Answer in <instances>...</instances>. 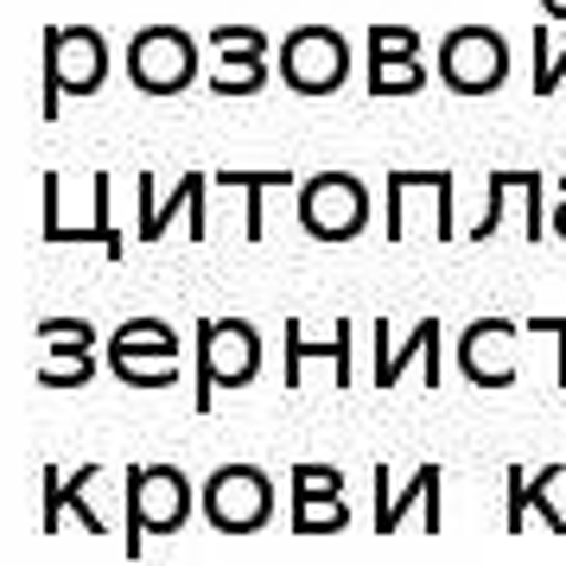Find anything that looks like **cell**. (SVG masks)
I'll return each mask as SVG.
<instances>
[{
  "mask_svg": "<svg viewBox=\"0 0 566 566\" xmlns=\"http://www.w3.org/2000/svg\"><path fill=\"white\" fill-rule=\"evenodd\" d=\"M268 71H274V57H268V32L261 27L235 20V27L210 32V90L217 96H261Z\"/></svg>",
  "mask_w": 566,
  "mask_h": 566,
  "instance_id": "13",
  "label": "cell"
},
{
  "mask_svg": "<svg viewBox=\"0 0 566 566\" xmlns=\"http://www.w3.org/2000/svg\"><path fill=\"white\" fill-rule=\"evenodd\" d=\"M274 510H281V484L268 478V464L230 459L198 484V515L217 535H261L274 522Z\"/></svg>",
  "mask_w": 566,
  "mask_h": 566,
  "instance_id": "3",
  "label": "cell"
},
{
  "mask_svg": "<svg viewBox=\"0 0 566 566\" xmlns=\"http://www.w3.org/2000/svg\"><path fill=\"white\" fill-rule=\"evenodd\" d=\"M452 363L471 388H510L522 376V325L515 318H471L459 337H452Z\"/></svg>",
  "mask_w": 566,
  "mask_h": 566,
  "instance_id": "10",
  "label": "cell"
},
{
  "mask_svg": "<svg viewBox=\"0 0 566 566\" xmlns=\"http://www.w3.org/2000/svg\"><path fill=\"white\" fill-rule=\"evenodd\" d=\"M286 496H293V535L312 541V535H337L350 528V503H344V471L337 464H312L300 459L286 471Z\"/></svg>",
  "mask_w": 566,
  "mask_h": 566,
  "instance_id": "12",
  "label": "cell"
},
{
  "mask_svg": "<svg viewBox=\"0 0 566 566\" xmlns=\"http://www.w3.org/2000/svg\"><path fill=\"white\" fill-rule=\"evenodd\" d=\"M510 496H503V528L510 535H522L528 528V515H541V528L547 535H566V510L554 503V490L566 484V464H541V471H522V464H510Z\"/></svg>",
  "mask_w": 566,
  "mask_h": 566,
  "instance_id": "19",
  "label": "cell"
},
{
  "mask_svg": "<svg viewBox=\"0 0 566 566\" xmlns=\"http://www.w3.org/2000/svg\"><path fill=\"white\" fill-rule=\"evenodd\" d=\"M274 77L293 96H337L350 83V39L337 27H293L274 52Z\"/></svg>",
  "mask_w": 566,
  "mask_h": 566,
  "instance_id": "7",
  "label": "cell"
},
{
  "mask_svg": "<svg viewBox=\"0 0 566 566\" xmlns=\"http://www.w3.org/2000/svg\"><path fill=\"white\" fill-rule=\"evenodd\" d=\"M535 96H554L566 90V45L554 27H535V83H528Z\"/></svg>",
  "mask_w": 566,
  "mask_h": 566,
  "instance_id": "21",
  "label": "cell"
},
{
  "mask_svg": "<svg viewBox=\"0 0 566 566\" xmlns=\"http://www.w3.org/2000/svg\"><path fill=\"white\" fill-rule=\"evenodd\" d=\"M179 357H185V337L154 312L122 318L108 332V376L128 388H172L179 382Z\"/></svg>",
  "mask_w": 566,
  "mask_h": 566,
  "instance_id": "4",
  "label": "cell"
},
{
  "mask_svg": "<svg viewBox=\"0 0 566 566\" xmlns=\"http://www.w3.org/2000/svg\"><path fill=\"white\" fill-rule=\"evenodd\" d=\"M45 484V503H39V535H57V515L71 510L90 528V535H108V510L96 503V484H103V464H77L71 478H57V464L39 471Z\"/></svg>",
  "mask_w": 566,
  "mask_h": 566,
  "instance_id": "17",
  "label": "cell"
},
{
  "mask_svg": "<svg viewBox=\"0 0 566 566\" xmlns=\"http://www.w3.org/2000/svg\"><path fill=\"white\" fill-rule=\"evenodd\" d=\"M108 83V39L96 27H45V103L39 115L57 122L64 96H96Z\"/></svg>",
  "mask_w": 566,
  "mask_h": 566,
  "instance_id": "5",
  "label": "cell"
},
{
  "mask_svg": "<svg viewBox=\"0 0 566 566\" xmlns=\"http://www.w3.org/2000/svg\"><path fill=\"white\" fill-rule=\"evenodd\" d=\"M439 83L452 96H490L510 77V39L496 27H452L439 39Z\"/></svg>",
  "mask_w": 566,
  "mask_h": 566,
  "instance_id": "9",
  "label": "cell"
},
{
  "mask_svg": "<svg viewBox=\"0 0 566 566\" xmlns=\"http://www.w3.org/2000/svg\"><path fill=\"white\" fill-rule=\"evenodd\" d=\"M439 337H446V325H439V318H420L408 337H395V325H388V318H376V325H369L376 388H401V376H408L413 363H420V382L439 388Z\"/></svg>",
  "mask_w": 566,
  "mask_h": 566,
  "instance_id": "15",
  "label": "cell"
},
{
  "mask_svg": "<svg viewBox=\"0 0 566 566\" xmlns=\"http://www.w3.org/2000/svg\"><path fill=\"white\" fill-rule=\"evenodd\" d=\"M300 230L312 242H357L369 230V185L357 172H312V179H300Z\"/></svg>",
  "mask_w": 566,
  "mask_h": 566,
  "instance_id": "8",
  "label": "cell"
},
{
  "mask_svg": "<svg viewBox=\"0 0 566 566\" xmlns=\"http://www.w3.org/2000/svg\"><path fill=\"white\" fill-rule=\"evenodd\" d=\"M547 230H554V235H566V179H560V205L547 210Z\"/></svg>",
  "mask_w": 566,
  "mask_h": 566,
  "instance_id": "26",
  "label": "cell"
},
{
  "mask_svg": "<svg viewBox=\"0 0 566 566\" xmlns=\"http://www.w3.org/2000/svg\"><path fill=\"white\" fill-rule=\"evenodd\" d=\"M210 185H235L242 198H249V242H261V191L268 185H293V172H210Z\"/></svg>",
  "mask_w": 566,
  "mask_h": 566,
  "instance_id": "22",
  "label": "cell"
},
{
  "mask_svg": "<svg viewBox=\"0 0 566 566\" xmlns=\"http://www.w3.org/2000/svg\"><path fill=\"white\" fill-rule=\"evenodd\" d=\"M439 484H446V471H439L433 459L413 464L401 484H395V471H388V464H376V515H369V528H376V535H401L413 515H420V528H427V535H439V528H446Z\"/></svg>",
  "mask_w": 566,
  "mask_h": 566,
  "instance_id": "11",
  "label": "cell"
},
{
  "mask_svg": "<svg viewBox=\"0 0 566 566\" xmlns=\"http://www.w3.org/2000/svg\"><path fill=\"white\" fill-rule=\"evenodd\" d=\"M510 185H515V172H490V205H484V217H478V223H471V235H464V242H490V235L503 230V210H510Z\"/></svg>",
  "mask_w": 566,
  "mask_h": 566,
  "instance_id": "23",
  "label": "cell"
},
{
  "mask_svg": "<svg viewBox=\"0 0 566 566\" xmlns=\"http://www.w3.org/2000/svg\"><path fill=\"white\" fill-rule=\"evenodd\" d=\"M522 332L554 337V344H560V388H566V318H547V312H535V318H522Z\"/></svg>",
  "mask_w": 566,
  "mask_h": 566,
  "instance_id": "25",
  "label": "cell"
},
{
  "mask_svg": "<svg viewBox=\"0 0 566 566\" xmlns=\"http://www.w3.org/2000/svg\"><path fill=\"white\" fill-rule=\"evenodd\" d=\"M427 64H420V32L408 27H369V96H420Z\"/></svg>",
  "mask_w": 566,
  "mask_h": 566,
  "instance_id": "16",
  "label": "cell"
},
{
  "mask_svg": "<svg viewBox=\"0 0 566 566\" xmlns=\"http://www.w3.org/2000/svg\"><path fill=\"white\" fill-rule=\"evenodd\" d=\"M154 172H140L134 179V205H140V242H159L172 217L191 223V242H210V172H185L166 198L154 191Z\"/></svg>",
  "mask_w": 566,
  "mask_h": 566,
  "instance_id": "14",
  "label": "cell"
},
{
  "mask_svg": "<svg viewBox=\"0 0 566 566\" xmlns=\"http://www.w3.org/2000/svg\"><path fill=\"white\" fill-rule=\"evenodd\" d=\"M83 382H96V357L45 363V369H39V388H83Z\"/></svg>",
  "mask_w": 566,
  "mask_h": 566,
  "instance_id": "24",
  "label": "cell"
},
{
  "mask_svg": "<svg viewBox=\"0 0 566 566\" xmlns=\"http://www.w3.org/2000/svg\"><path fill=\"white\" fill-rule=\"evenodd\" d=\"M547 7V20H566V0H541Z\"/></svg>",
  "mask_w": 566,
  "mask_h": 566,
  "instance_id": "27",
  "label": "cell"
},
{
  "mask_svg": "<svg viewBox=\"0 0 566 566\" xmlns=\"http://www.w3.org/2000/svg\"><path fill=\"white\" fill-rule=\"evenodd\" d=\"M39 337H45V350L52 363H77V357H96V325L90 318H39Z\"/></svg>",
  "mask_w": 566,
  "mask_h": 566,
  "instance_id": "20",
  "label": "cell"
},
{
  "mask_svg": "<svg viewBox=\"0 0 566 566\" xmlns=\"http://www.w3.org/2000/svg\"><path fill=\"white\" fill-rule=\"evenodd\" d=\"M286 388L306 382V363H332V382L337 388H357L350 376V357H357V318H337L332 337H312L300 318H286Z\"/></svg>",
  "mask_w": 566,
  "mask_h": 566,
  "instance_id": "18",
  "label": "cell"
},
{
  "mask_svg": "<svg viewBox=\"0 0 566 566\" xmlns=\"http://www.w3.org/2000/svg\"><path fill=\"white\" fill-rule=\"evenodd\" d=\"M122 496H128V522H122V554L140 560L154 535H179L191 510H198V484L179 464H128L122 471Z\"/></svg>",
  "mask_w": 566,
  "mask_h": 566,
  "instance_id": "1",
  "label": "cell"
},
{
  "mask_svg": "<svg viewBox=\"0 0 566 566\" xmlns=\"http://www.w3.org/2000/svg\"><path fill=\"white\" fill-rule=\"evenodd\" d=\"M191 357H198V413H210V401L223 388H249L261 376V325L242 312H217L191 325Z\"/></svg>",
  "mask_w": 566,
  "mask_h": 566,
  "instance_id": "2",
  "label": "cell"
},
{
  "mask_svg": "<svg viewBox=\"0 0 566 566\" xmlns=\"http://www.w3.org/2000/svg\"><path fill=\"white\" fill-rule=\"evenodd\" d=\"M128 83L140 90V96H185L191 83H198V71H205V52H198V39L185 27H140L128 39Z\"/></svg>",
  "mask_w": 566,
  "mask_h": 566,
  "instance_id": "6",
  "label": "cell"
}]
</instances>
